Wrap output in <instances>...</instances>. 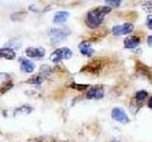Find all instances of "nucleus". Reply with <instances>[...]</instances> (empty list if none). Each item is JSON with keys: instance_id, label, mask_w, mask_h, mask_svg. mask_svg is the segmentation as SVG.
Segmentation results:
<instances>
[{"instance_id": "nucleus-13", "label": "nucleus", "mask_w": 152, "mask_h": 142, "mask_svg": "<svg viewBox=\"0 0 152 142\" xmlns=\"http://www.w3.org/2000/svg\"><path fill=\"white\" fill-rule=\"evenodd\" d=\"M69 17V12H58L53 18V22L55 24H61L64 23Z\"/></svg>"}, {"instance_id": "nucleus-8", "label": "nucleus", "mask_w": 152, "mask_h": 142, "mask_svg": "<svg viewBox=\"0 0 152 142\" xmlns=\"http://www.w3.org/2000/svg\"><path fill=\"white\" fill-rule=\"evenodd\" d=\"M45 49H35V47H28L26 49V54L30 58H36L40 59L45 55Z\"/></svg>"}, {"instance_id": "nucleus-19", "label": "nucleus", "mask_w": 152, "mask_h": 142, "mask_svg": "<svg viewBox=\"0 0 152 142\" xmlns=\"http://www.w3.org/2000/svg\"><path fill=\"white\" fill-rule=\"evenodd\" d=\"M145 24H146V27L148 28L149 30H152V14L147 16Z\"/></svg>"}, {"instance_id": "nucleus-6", "label": "nucleus", "mask_w": 152, "mask_h": 142, "mask_svg": "<svg viewBox=\"0 0 152 142\" xmlns=\"http://www.w3.org/2000/svg\"><path fill=\"white\" fill-rule=\"evenodd\" d=\"M111 117L114 120L119 121L121 123H127L129 122V118H128L127 115L126 114V112L123 110L121 108L115 107L112 109L111 112Z\"/></svg>"}, {"instance_id": "nucleus-17", "label": "nucleus", "mask_w": 152, "mask_h": 142, "mask_svg": "<svg viewBox=\"0 0 152 142\" xmlns=\"http://www.w3.org/2000/svg\"><path fill=\"white\" fill-rule=\"evenodd\" d=\"M142 8L145 12H152V1H145L142 4Z\"/></svg>"}, {"instance_id": "nucleus-12", "label": "nucleus", "mask_w": 152, "mask_h": 142, "mask_svg": "<svg viewBox=\"0 0 152 142\" xmlns=\"http://www.w3.org/2000/svg\"><path fill=\"white\" fill-rule=\"evenodd\" d=\"M101 68V63L99 61H94L92 63L88 64L87 66H85L83 70H87L90 73H97Z\"/></svg>"}, {"instance_id": "nucleus-2", "label": "nucleus", "mask_w": 152, "mask_h": 142, "mask_svg": "<svg viewBox=\"0 0 152 142\" xmlns=\"http://www.w3.org/2000/svg\"><path fill=\"white\" fill-rule=\"evenodd\" d=\"M71 56H72V51H71L69 47H61L54 50L52 53L50 54V60L52 63H60L61 61L63 60H68L70 59Z\"/></svg>"}, {"instance_id": "nucleus-1", "label": "nucleus", "mask_w": 152, "mask_h": 142, "mask_svg": "<svg viewBox=\"0 0 152 142\" xmlns=\"http://www.w3.org/2000/svg\"><path fill=\"white\" fill-rule=\"evenodd\" d=\"M111 11V8L108 6L97 7L91 11H89L86 18V24L90 28H96L104 21V16L108 14Z\"/></svg>"}, {"instance_id": "nucleus-10", "label": "nucleus", "mask_w": 152, "mask_h": 142, "mask_svg": "<svg viewBox=\"0 0 152 142\" xmlns=\"http://www.w3.org/2000/svg\"><path fill=\"white\" fill-rule=\"evenodd\" d=\"M79 50L83 55L88 57H90L94 53V50L91 47V46H90V43L88 41H83L79 45Z\"/></svg>"}, {"instance_id": "nucleus-7", "label": "nucleus", "mask_w": 152, "mask_h": 142, "mask_svg": "<svg viewBox=\"0 0 152 142\" xmlns=\"http://www.w3.org/2000/svg\"><path fill=\"white\" fill-rule=\"evenodd\" d=\"M20 61V67L21 70L24 73H31L32 72L35 68V64L33 62H31V60H28L25 58H20L19 59Z\"/></svg>"}, {"instance_id": "nucleus-20", "label": "nucleus", "mask_w": 152, "mask_h": 142, "mask_svg": "<svg viewBox=\"0 0 152 142\" xmlns=\"http://www.w3.org/2000/svg\"><path fill=\"white\" fill-rule=\"evenodd\" d=\"M72 86V88H75V89H79V90H84L88 87V85H79V84H72L71 85Z\"/></svg>"}, {"instance_id": "nucleus-15", "label": "nucleus", "mask_w": 152, "mask_h": 142, "mask_svg": "<svg viewBox=\"0 0 152 142\" xmlns=\"http://www.w3.org/2000/svg\"><path fill=\"white\" fill-rule=\"evenodd\" d=\"M147 97V92L145 91V90H141V91H138L136 93V96H135V101H136V103H141L142 101H144V99Z\"/></svg>"}, {"instance_id": "nucleus-9", "label": "nucleus", "mask_w": 152, "mask_h": 142, "mask_svg": "<svg viewBox=\"0 0 152 142\" xmlns=\"http://www.w3.org/2000/svg\"><path fill=\"white\" fill-rule=\"evenodd\" d=\"M124 44H125V47L128 49H135L140 44V38L138 36H127L125 41H124Z\"/></svg>"}, {"instance_id": "nucleus-3", "label": "nucleus", "mask_w": 152, "mask_h": 142, "mask_svg": "<svg viewBox=\"0 0 152 142\" xmlns=\"http://www.w3.org/2000/svg\"><path fill=\"white\" fill-rule=\"evenodd\" d=\"M134 27L131 23H125L123 25H117L112 28V33L116 36L126 35L133 31Z\"/></svg>"}, {"instance_id": "nucleus-5", "label": "nucleus", "mask_w": 152, "mask_h": 142, "mask_svg": "<svg viewBox=\"0 0 152 142\" xmlns=\"http://www.w3.org/2000/svg\"><path fill=\"white\" fill-rule=\"evenodd\" d=\"M104 90L102 85H94L91 86L87 93V98L89 99H100L104 97Z\"/></svg>"}, {"instance_id": "nucleus-14", "label": "nucleus", "mask_w": 152, "mask_h": 142, "mask_svg": "<svg viewBox=\"0 0 152 142\" xmlns=\"http://www.w3.org/2000/svg\"><path fill=\"white\" fill-rule=\"evenodd\" d=\"M136 70L138 73H141L144 76H145L146 78H148L151 80V74H150V71L148 70V68L142 64L141 63H138V64L136 65Z\"/></svg>"}, {"instance_id": "nucleus-18", "label": "nucleus", "mask_w": 152, "mask_h": 142, "mask_svg": "<svg viewBox=\"0 0 152 142\" xmlns=\"http://www.w3.org/2000/svg\"><path fill=\"white\" fill-rule=\"evenodd\" d=\"M121 3L122 2L120 1V0H106V4H107L108 6L113 7V8L119 7Z\"/></svg>"}, {"instance_id": "nucleus-4", "label": "nucleus", "mask_w": 152, "mask_h": 142, "mask_svg": "<svg viewBox=\"0 0 152 142\" xmlns=\"http://www.w3.org/2000/svg\"><path fill=\"white\" fill-rule=\"evenodd\" d=\"M69 30L66 28H55L50 31V37L53 43H59L60 41H63L69 35Z\"/></svg>"}, {"instance_id": "nucleus-21", "label": "nucleus", "mask_w": 152, "mask_h": 142, "mask_svg": "<svg viewBox=\"0 0 152 142\" xmlns=\"http://www.w3.org/2000/svg\"><path fill=\"white\" fill-rule=\"evenodd\" d=\"M147 45H148L150 47H152V35H149L147 37Z\"/></svg>"}, {"instance_id": "nucleus-23", "label": "nucleus", "mask_w": 152, "mask_h": 142, "mask_svg": "<svg viewBox=\"0 0 152 142\" xmlns=\"http://www.w3.org/2000/svg\"><path fill=\"white\" fill-rule=\"evenodd\" d=\"M111 142H119V141H117V140H112Z\"/></svg>"}, {"instance_id": "nucleus-11", "label": "nucleus", "mask_w": 152, "mask_h": 142, "mask_svg": "<svg viewBox=\"0 0 152 142\" xmlns=\"http://www.w3.org/2000/svg\"><path fill=\"white\" fill-rule=\"evenodd\" d=\"M15 52L12 49H0V58L7 60H13L15 58Z\"/></svg>"}, {"instance_id": "nucleus-16", "label": "nucleus", "mask_w": 152, "mask_h": 142, "mask_svg": "<svg viewBox=\"0 0 152 142\" xmlns=\"http://www.w3.org/2000/svg\"><path fill=\"white\" fill-rule=\"evenodd\" d=\"M43 78L41 75H36L33 76L31 79H28V80H27V83L30 84H41L43 83Z\"/></svg>"}, {"instance_id": "nucleus-22", "label": "nucleus", "mask_w": 152, "mask_h": 142, "mask_svg": "<svg viewBox=\"0 0 152 142\" xmlns=\"http://www.w3.org/2000/svg\"><path fill=\"white\" fill-rule=\"evenodd\" d=\"M147 106H148L150 109H152V97L148 99V102H147Z\"/></svg>"}]
</instances>
